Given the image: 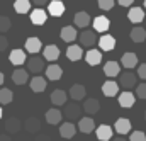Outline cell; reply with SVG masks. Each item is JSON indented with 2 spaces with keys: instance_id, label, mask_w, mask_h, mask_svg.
Masks as SVG:
<instances>
[{
  "instance_id": "6da1fadb",
  "label": "cell",
  "mask_w": 146,
  "mask_h": 141,
  "mask_svg": "<svg viewBox=\"0 0 146 141\" xmlns=\"http://www.w3.org/2000/svg\"><path fill=\"white\" fill-rule=\"evenodd\" d=\"M26 65H27V70L31 71V73H36V75H39L41 71L46 70V60H44V56H39V53L31 55L27 58Z\"/></svg>"
},
{
  "instance_id": "7a4b0ae2",
  "label": "cell",
  "mask_w": 146,
  "mask_h": 141,
  "mask_svg": "<svg viewBox=\"0 0 146 141\" xmlns=\"http://www.w3.org/2000/svg\"><path fill=\"white\" fill-rule=\"evenodd\" d=\"M138 73L134 75L133 71L126 70L124 73H121V76H119V83H121V87L122 88H126V90H131V88H134L136 87V83H138Z\"/></svg>"
},
{
  "instance_id": "3957f363",
  "label": "cell",
  "mask_w": 146,
  "mask_h": 141,
  "mask_svg": "<svg viewBox=\"0 0 146 141\" xmlns=\"http://www.w3.org/2000/svg\"><path fill=\"white\" fill-rule=\"evenodd\" d=\"M60 55H61V51H60V48L56 44H48V46L42 48V56H44L46 61L53 63V61H56L60 58Z\"/></svg>"
},
{
  "instance_id": "277c9868",
  "label": "cell",
  "mask_w": 146,
  "mask_h": 141,
  "mask_svg": "<svg viewBox=\"0 0 146 141\" xmlns=\"http://www.w3.org/2000/svg\"><path fill=\"white\" fill-rule=\"evenodd\" d=\"M22 128V122L19 117H9L5 122H3V129L9 133V134H17Z\"/></svg>"
},
{
  "instance_id": "5b68a950",
  "label": "cell",
  "mask_w": 146,
  "mask_h": 141,
  "mask_svg": "<svg viewBox=\"0 0 146 141\" xmlns=\"http://www.w3.org/2000/svg\"><path fill=\"white\" fill-rule=\"evenodd\" d=\"M82 110H83V107H80L78 104H65L63 116H66V119H70V121H75V119H80Z\"/></svg>"
},
{
  "instance_id": "8992f818",
  "label": "cell",
  "mask_w": 146,
  "mask_h": 141,
  "mask_svg": "<svg viewBox=\"0 0 146 141\" xmlns=\"http://www.w3.org/2000/svg\"><path fill=\"white\" fill-rule=\"evenodd\" d=\"M48 14L53 17H61L65 14V3L61 0H53L48 3Z\"/></svg>"
},
{
  "instance_id": "52a82bcc",
  "label": "cell",
  "mask_w": 146,
  "mask_h": 141,
  "mask_svg": "<svg viewBox=\"0 0 146 141\" xmlns=\"http://www.w3.org/2000/svg\"><path fill=\"white\" fill-rule=\"evenodd\" d=\"M127 19H129V22H133L134 26H138V24H141V22L145 21V10H143L141 7H133V9H129Z\"/></svg>"
},
{
  "instance_id": "ba28073f",
  "label": "cell",
  "mask_w": 146,
  "mask_h": 141,
  "mask_svg": "<svg viewBox=\"0 0 146 141\" xmlns=\"http://www.w3.org/2000/svg\"><path fill=\"white\" fill-rule=\"evenodd\" d=\"M26 51L31 53V55H36L39 51H42V43H41V39H39V37H34V36L27 37V39H26Z\"/></svg>"
},
{
  "instance_id": "9c48e42d",
  "label": "cell",
  "mask_w": 146,
  "mask_h": 141,
  "mask_svg": "<svg viewBox=\"0 0 146 141\" xmlns=\"http://www.w3.org/2000/svg\"><path fill=\"white\" fill-rule=\"evenodd\" d=\"M9 61L14 65V67H21L24 65L27 60H26V51L24 49H12V53L9 55Z\"/></svg>"
},
{
  "instance_id": "30bf717a",
  "label": "cell",
  "mask_w": 146,
  "mask_h": 141,
  "mask_svg": "<svg viewBox=\"0 0 146 141\" xmlns=\"http://www.w3.org/2000/svg\"><path fill=\"white\" fill-rule=\"evenodd\" d=\"M75 134H76V126L73 124L72 121L63 122V124L60 126V136H61V138H65V140H72Z\"/></svg>"
},
{
  "instance_id": "8fae6325",
  "label": "cell",
  "mask_w": 146,
  "mask_h": 141,
  "mask_svg": "<svg viewBox=\"0 0 146 141\" xmlns=\"http://www.w3.org/2000/svg\"><path fill=\"white\" fill-rule=\"evenodd\" d=\"M110 27V21L106 15H99L94 19V31L95 33H107Z\"/></svg>"
},
{
  "instance_id": "7c38bea8",
  "label": "cell",
  "mask_w": 146,
  "mask_h": 141,
  "mask_svg": "<svg viewBox=\"0 0 146 141\" xmlns=\"http://www.w3.org/2000/svg\"><path fill=\"white\" fill-rule=\"evenodd\" d=\"M46 78L48 80H51V82H56V80H60L61 78V75H63V70H61V67L60 65H54V63H51L49 67H46Z\"/></svg>"
},
{
  "instance_id": "4fadbf2b",
  "label": "cell",
  "mask_w": 146,
  "mask_h": 141,
  "mask_svg": "<svg viewBox=\"0 0 146 141\" xmlns=\"http://www.w3.org/2000/svg\"><path fill=\"white\" fill-rule=\"evenodd\" d=\"M112 133H114V129L107 126V124H100V126H97L95 128V134H97V138L99 141H109L112 140Z\"/></svg>"
},
{
  "instance_id": "5bb4252c",
  "label": "cell",
  "mask_w": 146,
  "mask_h": 141,
  "mask_svg": "<svg viewBox=\"0 0 146 141\" xmlns=\"http://www.w3.org/2000/svg\"><path fill=\"white\" fill-rule=\"evenodd\" d=\"M97 43V36L94 31H90V29H85L82 34H80V44L82 46H85V48H90V46H94Z\"/></svg>"
},
{
  "instance_id": "9a60e30c",
  "label": "cell",
  "mask_w": 146,
  "mask_h": 141,
  "mask_svg": "<svg viewBox=\"0 0 146 141\" xmlns=\"http://www.w3.org/2000/svg\"><path fill=\"white\" fill-rule=\"evenodd\" d=\"M46 19H48V12L42 10V9H34L31 12V22L34 26H44L46 24Z\"/></svg>"
},
{
  "instance_id": "2e32d148",
  "label": "cell",
  "mask_w": 146,
  "mask_h": 141,
  "mask_svg": "<svg viewBox=\"0 0 146 141\" xmlns=\"http://www.w3.org/2000/svg\"><path fill=\"white\" fill-rule=\"evenodd\" d=\"M134 102H136V97L129 90H126V92H122L119 95V106L124 107V109H131V107L134 106Z\"/></svg>"
},
{
  "instance_id": "e0dca14e",
  "label": "cell",
  "mask_w": 146,
  "mask_h": 141,
  "mask_svg": "<svg viewBox=\"0 0 146 141\" xmlns=\"http://www.w3.org/2000/svg\"><path fill=\"white\" fill-rule=\"evenodd\" d=\"M85 61H87L90 67H97V65H100V61H102V53H100L99 49H88L87 55H85Z\"/></svg>"
},
{
  "instance_id": "ac0fdd59",
  "label": "cell",
  "mask_w": 146,
  "mask_h": 141,
  "mask_svg": "<svg viewBox=\"0 0 146 141\" xmlns=\"http://www.w3.org/2000/svg\"><path fill=\"white\" fill-rule=\"evenodd\" d=\"M78 129L83 133V134H90L95 131V122L92 117H82L80 122H78Z\"/></svg>"
},
{
  "instance_id": "d6986e66",
  "label": "cell",
  "mask_w": 146,
  "mask_h": 141,
  "mask_svg": "<svg viewBox=\"0 0 146 141\" xmlns=\"http://www.w3.org/2000/svg\"><path fill=\"white\" fill-rule=\"evenodd\" d=\"M114 131L115 133H119V134H127L129 131H131V121L129 119H126V117H121V119H117L115 121V124H114Z\"/></svg>"
},
{
  "instance_id": "ffe728a7",
  "label": "cell",
  "mask_w": 146,
  "mask_h": 141,
  "mask_svg": "<svg viewBox=\"0 0 146 141\" xmlns=\"http://www.w3.org/2000/svg\"><path fill=\"white\" fill-rule=\"evenodd\" d=\"M102 94L106 97H115L119 94V83H115L114 80H107L102 85Z\"/></svg>"
},
{
  "instance_id": "44dd1931",
  "label": "cell",
  "mask_w": 146,
  "mask_h": 141,
  "mask_svg": "<svg viewBox=\"0 0 146 141\" xmlns=\"http://www.w3.org/2000/svg\"><path fill=\"white\" fill-rule=\"evenodd\" d=\"M121 65L126 68V70H133L136 65H138V56L134 53H124L122 58H121Z\"/></svg>"
},
{
  "instance_id": "7402d4cb",
  "label": "cell",
  "mask_w": 146,
  "mask_h": 141,
  "mask_svg": "<svg viewBox=\"0 0 146 141\" xmlns=\"http://www.w3.org/2000/svg\"><path fill=\"white\" fill-rule=\"evenodd\" d=\"M44 117H46V122H48V124H53V126H54V124H60V122H61L63 112H61L60 109L54 107V109H49V110L46 112Z\"/></svg>"
},
{
  "instance_id": "603a6c76",
  "label": "cell",
  "mask_w": 146,
  "mask_h": 141,
  "mask_svg": "<svg viewBox=\"0 0 146 141\" xmlns=\"http://www.w3.org/2000/svg\"><path fill=\"white\" fill-rule=\"evenodd\" d=\"M99 46L102 51H112L115 48V37L110 34H106V36H100L99 39Z\"/></svg>"
},
{
  "instance_id": "cb8c5ba5",
  "label": "cell",
  "mask_w": 146,
  "mask_h": 141,
  "mask_svg": "<svg viewBox=\"0 0 146 141\" xmlns=\"http://www.w3.org/2000/svg\"><path fill=\"white\" fill-rule=\"evenodd\" d=\"M85 95H87V90H85V87H83V85H80V83L72 85V88H70V97H72L75 102L83 100V99H85Z\"/></svg>"
},
{
  "instance_id": "d4e9b609",
  "label": "cell",
  "mask_w": 146,
  "mask_h": 141,
  "mask_svg": "<svg viewBox=\"0 0 146 141\" xmlns=\"http://www.w3.org/2000/svg\"><path fill=\"white\" fill-rule=\"evenodd\" d=\"M76 27L75 26H65L63 29H61V33H60V37L65 41V43H73L75 39H76Z\"/></svg>"
},
{
  "instance_id": "484cf974",
  "label": "cell",
  "mask_w": 146,
  "mask_h": 141,
  "mask_svg": "<svg viewBox=\"0 0 146 141\" xmlns=\"http://www.w3.org/2000/svg\"><path fill=\"white\" fill-rule=\"evenodd\" d=\"M66 58H68L70 61H78V60H82V58H83V49H82L78 44L68 46V49H66Z\"/></svg>"
},
{
  "instance_id": "4316f807",
  "label": "cell",
  "mask_w": 146,
  "mask_h": 141,
  "mask_svg": "<svg viewBox=\"0 0 146 141\" xmlns=\"http://www.w3.org/2000/svg\"><path fill=\"white\" fill-rule=\"evenodd\" d=\"M131 41L133 43H145L146 41V29L145 27H141V26H134L133 29H131Z\"/></svg>"
},
{
  "instance_id": "83f0119b",
  "label": "cell",
  "mask_w": 146,
  "mask_h": 141,
  "mask_svg": "<svg viewBox=\"0 0 146 141\" xmlns=\"http://www.w3.org/2000/svg\"><path fill=\"white\" fill-rule=\"evenodd\" d=\"M73 22H75V27H82L85 29L92 21H90V15L87 12H76L75 17H73Z\"/></svg>"
},
{
  "instance_id": "f1b7e54d",
  "label": "cell",
  "mask_w": 146,
  "mask_h": 141,
  "mask_svg": "<svg viewBox=\"0 0 146 141\" xmlns=\"http://www.w3.org/2000/svg\"><path fill=\"white\" fill-rule=\"evenodd\" d=\"M12 80H14L15 85H24L29 80V73L24 70V68H15L14 73H12Z\"/></svg>"
},
{
  "instance_id": "f546056e",
  "label": "cell",
  "mask_w": 146,
  "mask_h": 141,
  "mask_svg": "<svg viewBox=\"0 0 146 141\" xmlns=\"http://www.w3.org/2000/svg\"><path fill=\"white\" fill-rule=\"evenodd\" d=\"M51 104H54L56 107L65 106L66 104V92L61 90V88L53 90V94H51Z\"/></svg>"
},
{
  "instance_id": "4dcf8cb0",
  "label": "cell",
  "mask_w": 146,
  "mask_h": 141,
  "mask_svg": "<svg viewBox=\"0 0 146 141\" xmlns=\"http://www.w3.org/2000/svg\"><path fill=\"white\" fill-rule=\"evenodd\" d=\"M46 78L44 76H33V80H31V90L33 92H36V94H41V92H44L46 90Z\"/></svg>"
},
{
  "instance_id": "1f68e13d",
  "label": "cell",
  "mask_w": 146,
  "mask_h": 141,
  "mask_svg": "<svg viewBox=\"0 0 146 141\" xmlns=\"http://www.w3.org/2000/svg\"><path fill=\"white\" fill-rule=\"evenodd\" d=\"M24 126H26V131L29 134H37L41 131V121L37 117H27Z\"/></svg>"
},
{
  "instance_id": "d6a6232c",
  "label": "cell",
  "mask_w": 146,
  "mask_h": 141,
  "mask_svg": "<svg viewBox=\"0 0 146 141\" xmlns=\"http://www.w3.org/2000/svg\"><path fill=\"white\" fill-rule=\"evenodd\" d=\"M104 73H106V76H109V78L119 76V73H121L119 63H117V61H107V63L104 65Z\"/></svg>"
},
{
  "instance_id": "836d02e7",
  "label": "cell",
  "mask_w": 146,
  "mask_h": 141,
  "mask_svg": "<svg viewBox=\"0 0 146 141\" xmlns=\"http://www.w3.org/2000/svg\"><path fill=\"white\" fill-rule=\"evenodd\" d=\"M83 110L87 112V114H97L99 110H100V102L97 100V99H85V102H83Z\"/></svg>"
},
{
  "instance_id": "e575fe53",
  "label": "cell",
  "mask_w": 146,
  "mask_h": 141,
  "mask_svg": "<svg viewBox=\"0 0 146 141\" xmlns=\"http://www.w3.org/2000/svg\"><path fill=\"white\" fill-rule=\"evenodd\" d=\"M14 9L17 14H27L31 10V0H15Z\"/></svg>"
},
{
  "instance_id": "d590c367",
  "label": "cell",
  "mask_w": 146,
  "mask_h": 141,
  "mask_svg": "<svg viewBox=\"0 0 146 141\" xmlns=\"http://www.w3.org/2000/svg\"><path fill=\"white\" fill-rule=\"evenodd\" d=\"M14 100V92L10 88H0V104L7 106Z\"/></svg>"
},
{
  "instance_id": "8d00e7d4",
  "label": "cell",
  "mask_w": 146,
  "mask_h": 141,
  "mask_svg": "<svg viewBox=\"0 0 146 141\" xmlns=\"http://www.w3.org/2000/svg\"><path fill=\"white\" fill-rule=\"evenodd\" d=\"M12 27V21L7 15H0V33H7Z\"/></svg>"
},
{
  "instance_id": "74e56055",
  "label": "cell",
  "mask_w": 146,
  "mask_h": 141,
  "mask_svg": "<svg viewBox=\"0 0 146 141\" xmlns=\"http://www.w3.org/2000/svg\"><path fill=\"white\" fill-rule=\"evenodd\" d=\"M115 5V0H99V9L100 10H112Z\"/></svg>"
},
{
  "instance_id": "f35d334b",
  "label": "cell",
  "mask_w": 146,
  "mask_h": 141,
  "mask_svg": "<svg viewBox=\"0 0 146 141\" xmlns=\"http://www.w3.org/2000/svg\"><path fill=\"white\" fill-rule=\"evenodd\" d=\"M129 141H146V134L143 131H133L129 136Z\"/></svg>"
},
{
  "instance_id": "ab89813d",
  "label": "cell",
  "mask_w": 146,
  "mask_h": 141,
  "mask_svg": "<svg viewBox=\"0 0 146 141\" xmlns=\"http://www.w3.org/2000/svg\"><path fill=\"white\" fill-rule=\"evenodd\" d=\"M136 97H139V99H143V100L146 99V82L136 85Z\"/></svg>"
},
{
  "instance_id": "60d3db41",
  "label": "cell",
  "mask_w": 146,
  "mask_h": 141,
  "mask_svg": "<svg viewBox=\"0 0 146 141\" xmlns=\"http://www.w3.org/2000/svg\"><path fill=\"white\" fill-rule=\"evenodd\" d=\"M138 76H139L141 80H146V63H143V65L138 67Z\"/></svg>"
},
{
  "instance_id": "b9f144b4",
  "label": "cell",
  "mask_w": 146,
  "mask_h": 141,
  "mask_svg": "<svg viewBox=\"0 0 146 141\" xmlns=\"http://www.w3.org/2000/svg\"><path fill=\"white\" fill-rule=\"evenodd\" d=\"M7 46H9V39H7L5 36H0V53H2V51H5V49H7Z\"/></svg>"
},
{
  "instance_id": "7bdbcfd3",
  "label": "cell",
  "mask_w": 146,
  "mask_h": 141,
  "mask_svg": "<svg viewBox=\"0 0 146 141\" xmlns=\"http://www.w3.org/2000/svg\"><path fill=\"white\" fill-rule=\"evenodd\" d=\"M34 141H51V138L48 134H44V133H39L36 138H34Z\"/></svg>"
},
{
  "instance_id": "ee69618b",
  "label": "cell",
  "mask_w": 146,
  "mask_h": 141,
  "mask_svg": "<svg viewBox=\"0 0 146 141\" xmlns=\"http://www.w3.org/2000/svg\"><path fill=\"white\" fill-rule=\"evenodd\" d=\"M133 2H134V0H117V3H119V5H122V7H131V5H133Z\"/></svg>"
},
{
  "instance_id": "f6af8a7d",
  "label": "cell",
  "mask_w": 146,
  "mask_h": 141,
  "mask_svg": "<svg viewBox=\"0 0 146 141\" xmlns=\"http://www.w3.org/2000/svg\"><path fill=\"white\" fill-rule=\"evenodd\" d=\"M33 3H36L37 7H41V5H46V3H49V0H31Z\"/></svg>"
},
{
  "instance_id": "bcb514c9",
  "label": "cell",
  "mask_w": 146,
  "mask_h": 141,
  "mask_svg": "<svg viewBox=\"0 0 146 141\" xmlns=\"http://www.w3.org/2000/svg\"><path fill=\"white\" fill-rule=\"evenodd\" d=\"M0 141H12V140H10V134H9V133L0 134Z\"/></svg>"
},
{
  "instance_id": "7dc6e473",
  "label": "cell",
  "mask_w": 146,
  "mask_h": 141,
  "mask_svg": "<svg viewBox=\"0 0 146 141\" xmlns=\"http://www.w3.org/2000/svg\"><path fill=\"white\" fill-rule=\"evenodd\" d=\"M112 141H127L126 138H122V134H119V138H114Z\"/></svg>"
},
{
  "instance_id": "c3c4849f",
  "label": "cell",
  "mask_w": 146,
  "mask_h": 141,
  "mask_svg": "<svg viewBox=\"0 0 146 141\" xmlns=\"http://www.w3.org/2000/svg\"><path fill=\"white\" fill-rule=\"evenodd\" d=\"M3 80H5V78H3V73H2V71H0V87H2V85H3Z\"/></svg>"
},
{
  "instance_id": "681fc988",
  "label": "cell",
  "mask_w": 146,
  "mask_h": 141,
  "mask_svg": "<svg viewBox=\"0 0 146 141\" xmlns=\"http://www.w3.org/2000/svg\"><path fill=\"white\" fill-rule=\"evenodd\" d=\"M2 114H3V110H2V107H0V119H2Z\"/></svg>"
},
{
  "instance_id": "f907efd6",
  "label": "cell",
  "mask_w": 146,
  "mask_h": 141,
  "mask_svg": "<svg viewBox=\"0 0 146 141\" xmlns=\"http://www.w3.org/2000/svg\"><path fill=\"white\" fill-rule=\"evenodd\" d=\"M145 9H146V0H145Z\"/></svg>"
}]
</instances>
